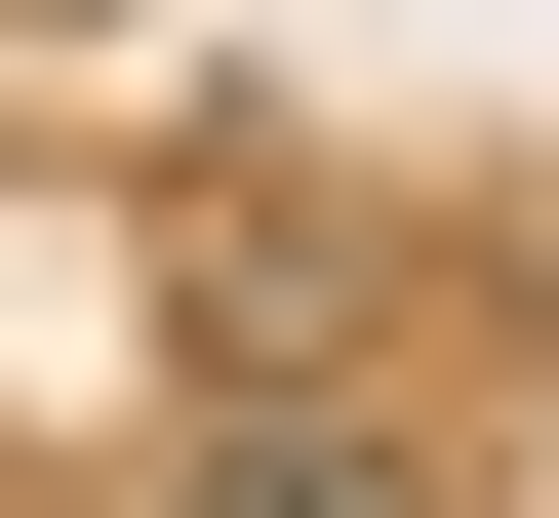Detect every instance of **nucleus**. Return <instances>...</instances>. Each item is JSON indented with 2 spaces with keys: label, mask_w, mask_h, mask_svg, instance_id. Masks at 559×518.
Returning <instances> with one entry per match:
<instances>
[{
  "label": "nucleus",
  "mask_w": 559,
  "mask_h": 518,
  "mask_svg": "<svg viewBox=\"0 0 559 518\" xmlns=\"http://www.w3.org/2000/svg\"><path fill=\"white\" fill-rule=\"evenodd\" d=\"M160 518H440V479H400V438H200Z\"/></svg>",
  "instance_id": "1"
}]
</instances>
